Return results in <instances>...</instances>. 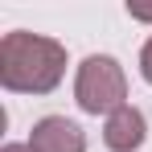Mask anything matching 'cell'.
<instances>
[{"label":"cell","instance_id":"1","mask_svg":"<svg viewBox=\"0 0 152 152\" xmlns=\"http://www.w3.org/2000/svg\"><path fill=\"white\" fill-rule=\"evenodd\" d=\"M66 78V45L45 33L12 29L0 41V86L12 95H50Z\"/></svg>","mask_w":152,"mask_h":152},{"label":"cell","instance_id":"2","mask_svg":"<svg viewBox=\"0 0 152 152\" xmlns=\"http://www.w3.org/2000/svg\"><path fill=\"white\" fill-rule=\"evenodd\" d=\"M74 103L86 115H111L127 103V74L111 53H91L82 58L74 74Z\"/></svg>","mask_w":152,"mask_h":152},{"label":"cell","instance_id":"3","mask_svg":"<svg viewBox=\"0 0 152 152\" xmlns=\"http://www.w3.org/2000/svg\"><path fill=\"white\" fill-rule=\"evenodd\" d=\"M29 148L33 152H86V132L66 115H45L29 132Z\"/></svg>","mask_w":152,"mask_h":152},{"label":"cell","instance_id":"4","mask_svg":"<svg viewBox=\"0 0 152 152\" xmlns=\"http://www.w3.org/2000/svg\"><path fill=\"white\" fill-rule=\"evenodd\" d=\"M144 140H148V124H144V111H140V107L124 103L119 111L107 115V124H103V144L111 152H136Z\"/></svg>","mask_w":152,"mask_h":152},{"label":"cell","instance_id":"5","mask_svg":"<svg viewBox=\"0 0 152 152\" xmlns=\"http://www.w3.org/2000/svg\"><path fill=\"white\" fill-rule=\"evenodd\" d=\"M140 78L152 82V37L144 41V50H140Z\"/></svg>","mask_w":152,"mask_h":152},{"label":"cell","instance_id":"6","mask_svg":"<svg viewBox=\"0 0 152 152\" xmlns=\"http://www.w3.org/2000/svg\"><path fill=\"white\" fill-rule=\"evenodd\" d=\"M127 17H132V21H148V25H152V8H144V4H127Z\"/></svg>","mask_w":152,"mask_h":152},{"label":"cell","instance_id":"7","mask_svg":"<svg viewBox=\"0 0 152 152\" xmlns=\"http://www.w3.org/2000/svg\"><path fill=\"white\" fill-rule=\"evenodd\" d=\"M0 152H33V148H29V144H4Z\"/></svg>","mask_w":152,"mask_h":152}]
</instances>
